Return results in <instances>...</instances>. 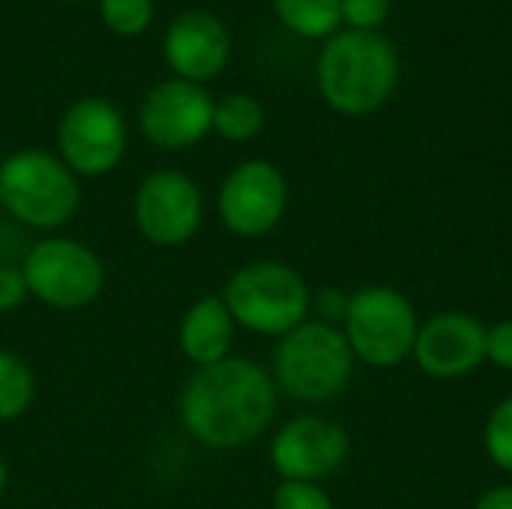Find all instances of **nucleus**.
<instances>
[{"label": "nucleus", "instance_id": "obj_1", "mask_svg": "<svg viewBox=\"0 0 512 509\" xmlns=\"http://www.w3.org/2000/svg\"><path fill=\"white\" fill-rule=\"evenodd\" d=\"M279 387L249 357H225L192 372L180 393L186 435L210 450H240L258 441L276 420Z\"/></svg>", "mask_w": 512, "mask_h": 509}, {"label": "nucleus", "instance_id": "obj_2", "mask_svg": "<svg viewBox=\"0 0 512 509\" xmlns=\"http://www.w3.org/2000/svg\"><path fill=\"white\" fill-rule=\"evenodd\" d=\"M315 84L336 114L369 117L390 102L399 84V54L384 33L339 30L318 51Z\"/></svg>", "mask_w": 512, "mask_h": 509}, {"label": "nucleus", "instance_id": "obj_3", "mask_svg": "<svg viewBox=\"0 0 512 509\" xmlns=\"http://www.w3.org/2000/svg\"><path fill=\"white\" fill-rule=\"evenodd\" d=\"M354 366L357 360L336 324L303 321L279 339L270 375L279 393L297 402L321 405L348 390Z\"/></svg>", "mask_w": 512, "mask_h": 509}, {"label": "nucleus", "instance_id": "obj_4", "mask_svg": "<svg viewBox=\"0 0 512 509\" xmlns=\"http://www.w3.org/2000/svg\"><path fill=\"white\" fill-rule=\"evenodd\" d=\"M81 204L78 177L48 150L24 147L0 162V210L24 228H63Z\"/></svg>", "mask_w": 512, "mask_h": 509}, {"label": "nucleus", "instance_id": "obj_5", "mask_svg": "<svg viewBox=\"0 0 512 509\" xmlns=\"http://www.w3.org/2000/svg\"><path fill=\"white\" fill-rule=\"evenodd\" d=\"M234 324L258 336L282 339L312 312V291L306 279L285 261H252L240 267L222 294Z\"/></svg>", "mask_w": 512, "mask_h": 509}, {"label": "nucleus", "instance_id": "obj_6", "mask_svg": "<svg viewBox=\"0 0 512 509\" xmlns=\"http://www.w3.org/2000/svg\"><path fill=\"white\" fill-rule=\"evenodd\" d=\"M342 333L357 363L372 369H396L414 357L420 315L399 288L363 285L348 294Z\"/></svg>", "mask_w": 512, "mask_h": 509}, {"label": "nucleus", "instance_id": "obj_7", "mask_svg": "<svg viewBox=\"0 0 512 509\" xmlns=\"http://www.w3.org/2000/svg\"><path fill=\"white\" fill-rule=\"evenodd\" d=\"M27 291L51 309H84L105 285V267L93 249L69 237H48L27 249L21 264Z\"/></svg>", "mask_w": 512, "mask_h": 509}, {"label": "nucleus", "instance_id": "obj_8", "mask_svg": "<svg viewBox=\"0 0 512 509\" xmlns=\"http://www.w3.org/2000/svg\"><path fill=\"white\" fill-rule=\"evenodd\" d=\"M126 138V117L111 99L81 96L57 123V156L75 177H105L120 165Z\"/></svg>", "mask_w": 512, "mask_h": 509}, {"label": "nucleus", "instance_id": "obj_9", "mask_svg": "<svg viewBox=\"0 0 512 509\" xmlns=\"http://www.w3.org/2000/svg\"><path fill=\"white\" fill-rule=\"evenodd\" d=\"M135 228L153 246L189 243L204 219V195L192 177L174 168H159L141 180L132 201Z\"/></svg>", "mask_w": 512, "mask_h": 509}, {"label": "nucleus", "instance_id": "obj_10", "mask_svg": "<svg viewBox=\"0 0 512 509\" xmlns=\"http://www.w3.org/2000/svg\"><path fill=\"white\" fill-rule=\"evenodd\" d=\"M351 435L342 423L321 414H300L279 426L270 441V465L282 480L321 483L345 468Z\"/></svg>", "mask_w": 512, "mask_h": 509}, {"label": "nucleus", "instance_id": "obj_11", "mask_svg": "<svg viewBox=\"0 0 512 509\" xmlns=\"http://www.w3.org/2000/svg\"><path fill=\"white\" fill-rule=\"evenodd\" d=\"M219 219L237 237L270 234L288 210V180L267 159H246L219 186Z\"/></svg>", "mask_w": 512, "mask_h": 509}, {"label": "nucleus", "instance_id": "obj_12", "mask_svg": "<svg viewBox=\"0 0 512 509\" xmlns=\"http://www.w3.org/2000/svg\"><path fill=\"white\" fill-rule=\"evenodd\" d=\"M213 105L216 99L207 87L183 78H165L141 99L138 126L150 144L162 150H186L213 132Z\"/></svg>", "mask_w": 512, "mask_h": 509}, {"label": "nucleus", "instance_id": "obj_13", "mask_svg": "<svg viewBox=\"0 0 512 509\" xmlns=\"http://www.w3.org/2000/svg\"><path fill=\"white\" fill-rule=\"evenodd\" d=\"M411 360L435 381H459L486 363V324L459 309L435 312L420 321Z\"/></svg>", "mask_w": 512, "mask_h": 509}, {"label": "nucleus", "instance_id": "obj_14", "mask_svg": "<svg viewBox=\"0 0 512 509\" xmlns=\"http://www.w3.org/2000/svg\"><path fill=\"white\" fill-rule=\"evenodd\" d=\"M162 60L171 78L210 84L231 60V33L210 9H183L171 18L162 36Z\"/></svg>", "mask_w": 512, "mask_h": 509}, {"label": "nucleus", "instance_id": "obj_15", "mask_svg": "<svg viewBox=\"0 0 512 509\" xmlns=\"http://www.w3.org/2000/svg\"><path fill=\"white\" fill-rule=\"evenodd\" d=\"M234 318L222 297H201L192 303L180 321V351L186 360H192L198 369L213 366L225 357H231L234 345Z\"/></svg>", "mask_w": 512, "mask_h": 509}, {"label": "nucleus", "instance_id": "obj_16", "mask_svg": "<svg viewBox=\"0 0 512 509\" xmlns=\"http://www.w3.org/2000/svg\"><path fill=\"white\" fill-rule=\"evenodd\" d=\"M285 30L300 39H330L342 27V0H273Z\"/></svg>", "mask_w": 512, "mask_h": 509}, {"label": "nucleus", "instance_id": "obj_17", "mask_svg": "<svg viewBox=\"0 0 512 509\" xmlns=\"http://www.w3.org/2000/svg\"><path fill=\"white\" fill-rule=\"evenodd\" d=\"M264 123L267 111L252 93H225L213 105V132L225 141H252L261 135Z\"/></svg>", "mask_w": 512, "mask_h": 509}, {"label": "nucleus", "instance_id": "obj_18", "mask_svg": "<svg viewBox=\"0 0 512 509\" xmlns=\"http://www.w3.org/2000/svg\"><path fill=\"white\" fill-rule=\"evenodd\" d=\"M33 393L36 381L30 366L18 354L0 348V423L18 420L30 408Z\"/></svg>", "mask_w": 512, "mask_h": 509}, {"label": "nucleus", "instance_id": "obj_19", "mask_svg": "<svg viewBox=\"0 0 512 509\" xmlns=\"http://www.w3.org/2000/svg\"><path fill=\"white\" fill-rule=\"evenodd\" d=\"M96 9H99V21L105 24V30L123 39H135L147 33L156 15L153 0H96Z\"/></svg>", "mask_w": 512, "mask_h": 509}, {"label": "nucleus", "instance_id": "obj_20", "mask_svg": "<svg viewBox=\"0 0 512 509\" xmlns=\"http://www.w3.org/2000/svg\"><path fill=\"white\" fill-rule=\"evenodd\" d=\"M483 447H486V456L489 462L501 471L512 477V396L501 399L492 414L486 417V426H483Z\"/></svg>", "mask_w": 512, "mask_h": 509}, {"label": "nucleus", "instance_id": "obj_21", "mask_svg": "<svg viewBox=\"0 0 512 509\" xmlns=\"http://www.w3.org/2000/svg\"><path fill=\"white\" fill-rule=\"evenodd\" d=\"M273 509H336L321 483L282 480L273 492Z\"/></svg>", "mask_w": 512, "mask_h": 509}, {"label": "nucleus", "instance_id": "obj_22", "mask_svg": "<svg viewBox=\"0 0 512 509\" xmlns=\"http://www.w3.org/2000/svg\"><path fill=\"white\" fill-rule=\"evenodd\" d=\"M390 6L393 0H342V24L345 30L381 33L390 18Z\"/></svg>", "mask_w": 512, "mask_h": 509}, {"label": "nucleus", "instance_id": "obj_23", "mask_svg": "<svg viewBox=\"0 0 512 509\" xmlns=\"http://www.w3.org/2000/svg\"><path fill=\"white\" fill-rule=\"evenodd\" d=\"M486 363L501 372H512V318L486 327Z\"/></svg>", "mask_w": 512, "mask_h": 509}, {"label": "nucleus", "instance_id": "obj_24", "mask_svg": "<svg viewBox=\"0 0 512 509\" xmlns=\"http://www.w3.org/2000/svg\"><path fill=\"white\" fill-rule=\"evenodd\" d=\"M27 282L21 267L12 264H0V312H12L27 300Z\"/></svg>", "mask_w": 512, "mask_h": 509}, {"label": "nucleus", "instance_id": "obj_25", "mask_svg": "<svg viewBox=\"0 0 512 509\" xmlns=\"http://www.w3.org/2000/svg\"><path fill=\"white\" fill-rule=\"evenodd\" d=\"M471 509H512V483L486 489Z\"/></svg>", "mask_w": 512, "mask_h": 509}, {"label": "nucleus", "instance_id": "obj_26", "mask_svg": "<svg viewBox=\"0 0 512 509\" xmlns=\"http://www.w3.org/2000/svg\"><path fill=\"white\" fill-rule=\"evenodd\" d=\"M3 489H6V465L0 459V495H3Z\"/></svg>", "mask_w": 512, "mask_h": 509}, {"label": "nucleus", "instance_id": "obj_27", "mask_svg": "<svg viewBox=\"0 0 512 509\" xmlns=\"http://www.w3.org/2000/svg\"><path fill=\"white\" fill-rule=\"evenodd\" d=\"M66 3H87V0H66Z\"/></svg>", "mask_w": 512, "mask_h": 509}, {"label": "nucleus", "instance_id": "obj_28", "mask_svg": "<svg viewBox=\"0 0 512 509\" xmlns=\"http://www.w3.org/2000/svg\"><path fill=\"white\" fill-rule=\"evenodd\" d=\"M0 162H3V156H0Z\"/></svg>", "mask_w": 512, "mask_h": 509}]
</instances>
